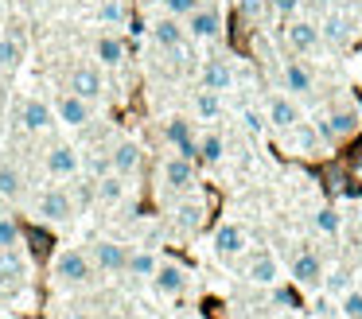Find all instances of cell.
<instances>
[{
    "label": "cell",
    "mask_w": 362,
    "mask_h": 319,
    "mask_svg": "<svg viewBox=\"0 0 362 319\" xmlns=\"http://www.w3.org/2000/svg\"><path fill=\"white\" fill-rule=\"evenodd\" d=\"M160 4H164V12H168V16H175V20H187V16L195 12V8L203 4V0H160Z\"/></svg>",
    "instance_id": "37"
},
{
    "label": "cell",
    "mask_w": 362,
    "mask_h": 319,
    "mask_svg": "<svg viewBox=\"0 0 362 319\" xmlns=\"http://www.w3.org/2000/svg\"><path fill=\"white\" fill-rule=\"evenodd\" d=\"M175 226H180V230H199V226H203V207H199V202L180 207L175 210Z\"/></svg>",
    "instance_id": "33"
},
{
    "label": "cell",
    "mask_w": 362,
    "mask_h": 319,
    "mask_svg": "<svg viewBox=\"0 0 362 319\" xmlns=\"http://www.w3.org/2000/svg\"><path fill=\"white\" fill-rule=\"evenodd\" d=\"M358 124H362L358 109H335V113H331L327 121H320L315 129H320V137H323V140H331V144H339V140L354 137V132H358Z\"/></svg>",
    "instance_id": "7"
},
{
    "label": "cell",
    "mask_w": 362,
    "mask_h": 319,
    "mask_svg": "<svg viewBox=\"0 0 362 319\" xmlns=\"http://www.w3.org/2000/svg\"><path fill=\"white\" fill-rule=\"evenodd\" d=\"M245 277H250L253 284H269V288H273L276 277H281V265H276L273 253H257L250 261V269H245Z\"/></svg>",
    "instance_id": "23"
},
{
    "label": "cell",
    "mask_w": 362,
    "mask_h": 319,
    "mask_svg": "<svg viewBox=\"0 0 362 319\" xmlns=\"http://www.w3.org/2000/svg\"><path fill=\"white\" fill-rule=\"evenodd\" d=\"M24 62V43L16 35H0V70H16Z\"/></svg>",
    "instance_id": "28"
},
{
    "label": "cell",
    "mask_w": 362,
    "mask_h": 319,
    "mask_svg": "<svg viewBox=\"0 0 362 319\" xmlns=\"http://www.w3.org/2000/svg\"><path fill=\"white\" fill-rule=\"evenodd\" d=\"M164 140H168V144H172L180 156L199 160V140H195V129H191L187 117H168V121H164Z\"/></svg>",
    "instance_id": "6"
},
{
    "label": "cell",
    "mask_w": 362,
    "mask_h": 319,
    "mask_svg": "<svg viewBox=\"0 0 362 319\" xmlns=\"http://www.w3.org/2000/svg\"><path fill=\"white\" fill-rule=\"evenodd\" d=\"M55 121L66 124V129H82V124L94 121V101L78 98V93H71V90L59 93V101H55Z\"/></svg>",
    "instance_id": "3"
},
{
    "label": "cell",
    "mask_w": 362,
    "mask_h": 319,
    "mask_svg": "<svg viewBox=\"0 0 362 319\" xmlns=\"http://www.w3.org/2000/svg\"><path fill=\"white\" fill-rule=\"evenodd\" d=\"M28 269L32 265L24 261V253L16 249H0V284H20V280H28Z\"/></svg>",
    "instance_id": "22"
},
{
    "label": "cell",
    "mask_w": 362,
    "mask_h": 319,
    "mask_svg": "<svg viewBox=\"0 0 362 319\" xmlns=\"http://www.w3.org/2000/svg\"><path fill=\"white\" fill-rule=\"evenodd\" d=\"M292 280H296L300 288H320L323 284V265L315 253H296V261H292Z\"/></svg>",
    "instance_id": "21"
},
{
    "label": "cell",
    "mask_w": 362,
    "mask_h": 319,
    "mask_svg": "<svg viewBox=\"0 0 362 319\" xmlns=\"http://www.w3.org/2000/svg\"><path fill=\"white\" fill-rule=\"evenodd\" d=\"M273 300L281 303V308H300L296 292H292V288H281V284H273Z\"/></svg>",
    "instance_id": "40"
},
{
    "label": "cell",
    "mask_w": 362,
    "mask_h": 319,
    "mask_svg": "<svg viewBox=\"0 0 362 319\" xmlns=\"http://www.w3.org/2000/svg\"><path fill=\"white\" fill-rule=\"evenodd\" d=\"M71 93H78V98H86V101H94V98H102V90H105V78H102V66H90V62H78V66L71 70Z\"/></svg>",
    "instance_id": "10"
},
{
    "label": "cell",
    "mask_w": 362,
    "mask_h": 319,
    "mask_svg": "<svg viewBox=\"0 0 362 319\" xmlns=\"http://www.w3.org/2000/svg\"><path fill=\"white\" fill-rule=\"evenodd\" d=\"M308 4H320V8H327V4H331V0H308Z\"/></svg>",
    "instance_id": "45"
},
{
    "label": "cell",
    "mask_w": 362,
    "mask_h": 319,
    "mask_svg": "<svg viewBox=\"0 0 362 319\" xmlns=\"http://www.w3.org/2000/svg\"><path fill=\"white\" fill-rule=\"evenodd\" d=\"M94 59H98V66L117 70L121 62H125V39H121L117 31H102V35L94 39Z\"/></svg>",
    "instance_id": "16"
},
{
    "label": "cell",
    "mask_w": 362,
    "mask_h": 319,
    "mask_svg": "<svg viewBox=\"0 0 362 319\" xmlns=\"http://www.w3.org/2000/svg\"><path fill=\"white\" fill-rule=\"evenodd\" d=\"M51 277H55L59 284H82V280H90V257L74 245L59 249V253L51 257Z\"/></svg>",
    "instance_id": "1"
},
{
    "label": "cell",
    "mask_w": 362,
    "mask_h": 319,
    "mask_svg": "<svg viewBox=\"0 0 362 319\" xmlns=\"http://www.w3.org/2000/svg\"><path fill=\"white\" fill-rule=\"evenodd\" d=\"M222 156H226V140H222L218 132H206V137L199 140V160H203V163H218Z\"/></svg>",
    "instance_id": "30"
},
{
    "label": "cell",
    "mask_w": 362,
    "mask_h": 319,
    "mask_svg": "<svg viewBox=\"0 0 362 319\" xmlns=\"http://www.w3.org/2000/svg\"><path fill=\"white\" fill-rule=\"evenodd\" d=\"M63 319H90V315H86V311H78V308H74V311H66Z\"/></svg>",
    "instance_id": "43"
},
{
    "label": "cell",
    "mask_w": 362,
    "mask_h": 319,
    "mask_svg": "<svg viewBox=\"0 0 362 319\" xmlns=\"http://www.w3.org/2000/svg\"><path fill=\"white\" fill-rule=\"evenodd\" d=\"M141 163H144V152H141V144H133V140H121V144L110 152V171H117V175H125V179L136 175Z\"/></svg>",
    "instance_id": "19"
},
{
    "label": "cell",
    "mask_w": 362,
    "mask_h": 319,
    "mask_svg": "<svg viewBox=\"0 0 362 319\" xmlns=\"http://www.w3.org/2000/svg\"><path fill=\"white\" fill-rule=\"evenodd\" d=\"M269 8H273L276 16H284V20H292L296 8H300V0H269Z\"/></svg>",
    "instance_id": "42"
},
{
    "label": "cell",
    "mask_w": 362,
    "mask_h": 319,
    "mask_svg": "<svg viewBox=\"0 0 362 319\" xmlns=\"http://www.w3.org/2000/svg\"><path fill=\"white\" fill-rule=\"evenodd\" d=\"M152 288L160 296H183L187 292V269L175 261H160L156 272H152Z\"/></svg>",
    "instance_id": "11"
},
{
    "label": "cell",
    "mask_w": 362,
    "mask_h": 319,
    "mask_svg": "<svg viewBox=\"0 0 362 319\" xmlns=\"http://www.w3.org/2000/svg\"><path fill=\"white\" fill-rule=\"evenodd\" d=\"M339 311H343L346 319H362V292H343V300H339Z\"/></svg>",
    "instance_id": "38"
},
{
    "label": "cell",
    "mask_w": 362,
    "mask_h": 319,
    "mask_svg": "<svg viewBox=\"0 0 362 319\" xmlns=\"http://www.w3.org/2000/svg\"><path fill=\"white\" fill-rule=\"evenodd\" d=\"M183 35H187V28H183V20H175V16L164 12L160 20H152V43L164 47V51H180Z\"/></svg>",
    "instance_id": "14"
},
{
    "label": "cell",
    "mask_w": 362,
    "mask_h": 319,
    "mask_svg": "<svg viewBox=\"0 0 362 319\" xmlns=\"http://www.w3.org/2000/svg\"><path fill=\"white\" fill-rule=\"evenodd\" d=\"M98 20H102V23H110V28H121V23L129 20L125 0H102V8H98Z\"/></svg>",
    "instance_id": "32"
},
{
    "label": "cell",
    "mask_w": 362,
    "mask_h": 319,
    "mask_svg": "<svg viewBox=\"0 0 362 319\" xmlns=\"http://www.w3.org/2000/svg\"><path fill=\"white\" fill-rule=\"evenodd\" d=\"M242 124L253 132V137H261V132H265V113H257V109H245V113H242Z\"/></svg>",
    "instance_id": "39"
},
{
    "label": "cell",
    "mask_w": 362,
    "mask_h": 319,
    "mask_svg": "<svg viewBox=\"0 0 362 319\" xmlns=\"http://www.w3.org/2000/svg\"><path fill=\"white\" fill-rule=\"evenodd\" d=\"M265 121L273 124V129H281V132H288L292 124L300 121V109H296V101H292V93H273V98H269Z\"/></svg>",
    "instance_id": "13"
},
{
    "label": "cell",
    "mask_w": 362,
    "mask_h": 319,
    "mask_svg": "<svg viewBox=\"0 0 362 319\" xmlns=\"http://www.w3.org/2000/svg\"><path fill=\"white\" fill-rule=\"evenodd\" d=\"M238 12H242L245 20H257V16L265 12V0H238Z\"/></svg>",
    "instance_id": "41"
},
{
    "label": "cell",
    "mask_w": 362,
    "mask_h": 319,
    "mask_svg": "<svg viewBox=\"0 0 362 319\" xmlns=\"http://www.w3.org/2000/svg\"><path fill=\"white\" fill-rule=\"evenodd\" d=\"M281 82H284V90H288L292 98H304V93L315 90V74H312V70H308L300 59H288V62H284Z\"/></svg>",
    "instance_id": "18"
},
{
    "label": "cell",
    "mask_w": 362,
    "mask_h": 319,
    "mask_svg": "<svg viewBox=\"0 0 362 319\" xmlns=\"http://www.w3.org/2000/svg\"><path fill=\"white\" fill-rule=\"evenodd\" d=\"M312 222H315V230H320V233H339L343 218H339L331 207H323V210H315V218H312Z\"/></svg>",
    "instance_id": "35"
},
{
    "label": "cell",
    "mask_w": 362,
    "mask_h": 319,
    "mask_svg": "<svg viewBox=\"0 0 362 319\" xmlns=\"http://www.w3.org/2000/svg\"><path fill=\"white\" fill-rule=\"evenodd\" d=\"M183 28H187V35L203 39V43H214V39L222 35V12L211 8V4H199L195 12L183 20Z\"/></svg>",
    "instance_id": "4"
},
{
    "label": "cell",
    "mask_w": 362,
    "mask_h": 319,
    "mask_svg": "<svg viewBox=\"0 0 362 319\" xmlns=\"http://www.w3.org/2000/svg\"><path fill=\"white\" fill-rule=\"evenodd\" d=\"M43 163H47V175H55V179H71V175H78V168H82L78 152H74L71 144H51L47 156H43Z\"/></svg>",
    "instance_id": "12"
},
{
    "label": "cell",
    "mask_w": 362,
    "mask_h": 319,
    "mask_svg": "<svg viewBox=\"0 0 362 319\" xmlns=\"http://www.w3.org/2000/svg\"><path fill=\"white\" fill-rule=\"evenodd\" d=\"M105 319H129V315H125V311H110Z\"/></svg>",
    "instance_id": "44"
},
{
    "label": "cell",
    "mask_w": 362,
    "mask_h": 319,
    "mask_svg": "<svg viewBox=\"0 0 362 319\" xmlns=\"http://www.w3.org/2000/svg\"><path fill=\"white\" fill-rule=\"evenodd\" d=\"M284 39H288V47L296 54H312V51H320V43H323L320 23H312V20H288Z\"/></svg>",
    "instance_id": "9"
},
{
    "label": "cell",
    "mask_w": 362,
    "mask_h": 319,
    "mask_svg": "<svg viewBox=\"0 0 362 319\" xmlns=\"http://www.w3.org/2000/svg\"><path fill=\"white\" fill-rule=\"evenodd\" d=\"M24 195V171L16 163H0V199H20Z\"/></svg>",
    "instance_id": "25"
},
{
    "label": "cell",
    "mask_w": 362,
    "mask_h": 319,
    "mask_svg": "<svg viewBox=\"0 0 362 319\" xmlns=\"http://www.w3.org/2000/svg\"><path fill=\"white\" fill-rule=\"evenodd\" d=\"M320 35L323 39H331V43H346V39H351V20H346V16H327V20L320 23Z\"/></svg>",
    "instance_id": "29"
},
{
    "label": "cell",
    "mask_w": 362,
    "mask_h": 319,
    "mask_svg": "<svg viewBox=\"0 0 362 319\" xmlns=\"http://www.w3.org/2000/svg\"><path fill=\"white\" fill-rule=\"evenodd\" d=\"M199 78H203V90L226 93L230 86H234V66H230L226 59H206L203 70H199Z\"/></svg>",
    "instance_id": "20"
},
{
    "label": "cell",
    "mask_w": 362,
    "mask_h": 319,
    "mask_svg": "<svg viewBox=\"0 0 362 319\" xmlns=\"http://www.w3.org/2000/svg\"><path fill=\"white\" fill-rule=\"evenodd\" d=\"M0 113H4V105H0Z\"/></svg>",
    "instance_id": "46"
},
{
    "label": "cell",
    "mask_w": 362,
    "mask_h": 319,
    "mask_svg": "<svg viewBox=\"0 0 362 319\" xmlns=\"http://www.w3.org/2000/svg\"><path fill=\"white\" fill-rule=\"evenodd\" d=\"M323 284H327L331 296H343V292H351V272L335 269V272H327V277H323Z\"/></svg>",
    "instance_id": "36"
},
{
    "label": "cell",
    "mask_w": 362,
    "mask_h": 319,
    "mask_svg": "<svg viewBox=\"0 0 362 319\" xmlns=\"http://www.w3.org/2000/svg\"><path fill=\"white\" fill-rule=\"evenodd\" d=\"M195 113H199V121H218L222 117V93L199 90L195 93Z\"/></svg>",
    "instance_id": "26"
},
{
    "label": "cell",
    "mask_w": 362,
    "mask_h": 319,
    "mask_svg": "<svg viewBox=\"0 0 362 319\" xmlns=\"http://www.w3.org/2000/svg\"><path fill=\"white\" fill-rule=\"evenodd\" d=\"M164 183L172 187V191H191L195 187V160H187V156L175 152L172 160H164Z\"/></svg>",
    "instance_id": "17"
},
{
    "label": "cell",
    "mask_w": 362,
    "mask_h": 319,
    "mask_svg": "<svg viewBox=\"0 0 362 319\" xmlns=\"http://www.w3.org/2000/svg\"><path fill=\"white\" fill-rule=\"evenodd\" d=\"M125 261H129V249L113 238H98L90 245V265L102 272H125Z\"/></svg>",
    "instance_id": "5"
},
{
    "label": "cell",
    "mask_w": 362,
    "mask_h": 319,
    "mask_svg": "<svg viewBox=\"0 0 362 319\" xmlns=\"http://www.w3.org/2000/svg\"><path fill=\"white\" fill-rule=\"evenodd\" d=\"M20 124H24L28 132H47L51 124H55V105L32 93V98L20 101Z\"/></svg>",
    "instance_id": "8"
},
{
    "label": "cell",
    "mask_w": 362,
    "mask_h": 319,
    "mask_svg": "<svg viewBox=\"0 0 362 319\" xmlns=\"http://www.w3.org/2000/svg\"><path fill=\"white\" fill-rule=\"evenodd\" d=\"M32 4H35V0H32Z\"/></svg>",
    "instance_id": "47"
},
{
    "label": "cell",
    "mask_w": 362,
    "mask_h": 319,
    "mask_svg": "<svg viewBox=\"0 0 362 319\" xmlns=\"http://www.w3.org/2000/svg\"><path fill=\"white\" fill-rule=\"evenodd\" d=\"M245 245H250V233L238 222H222L214 230V253L218 257H238V253H245Z\"/></svg>",
    "instance_id": "15"
},
{
    "label": "cell",
    "mask_w": 362,
    "mask_h": 319,
    "mask_svg": "<svg viewBox=\"0 0 362 319\" xmlns=\"http://www.w3.org/2000/svg\"><path fill=\"white\" fill-rule=\"evenodd\" d=\"M156 253L152 249H133L129 253V261H125V272H133V277H148L152 280V272H156Z\"/></svg>",
    "instance_id": "27"
},
{
    "label": "cell",
    "mask_w": 362,
    "mask_h": 319,
    "mask_svg": "<svg viewBox=\"0 0 362 319\" xmlns=\"http://www.w3.org/2000/svg\"><path fill=\"white\" fill-rule=\"evenodd\" d=\"M125 191H129V187H125V175H117V171H110V175H102V179L94 183V195H98L102 202H110V207H117V202L125 199Z\"/></svg>",
    "instance_id": "24"
},
{
    "label": "cell",
    "mask_w": 362,
    "mask_h": 319,
    "mask_svg": "<svg viewBox=\"0 0 362 319\" xmlns=\"http://www.w3.org/2000/svg\"><path fill=\"white\" fill-rule=\"evenodd\" d=\"M315 140H320V129H308V124H300V121L288 129V144L296 148V152H312Z\"/></svg>",
    "instance_id": "31"
},
{
    "label": "cell",
    "mask_w": 362,
    "mask_h": 319,
    "mask_svg": "<svg viewBox=\"0 0 362 319\" xmlns=\"http://www.w3.org/2000/svg\"><path fill=\"white\" fill-rule=\"evenodd\" d=\"M16 245H20V226H16V218L0 214V249H16Z\"/></svg>",
    "instance_id": "34"
},
{
    "label": "cell",
    "mask_w": 362,
    "mask_h": 319,
    "mask_svg": "<svg viewBox=\"0 0 362 319\" xmlns=\"http://www.w3.org/2000/svg\"><path fill=\"white\" fill-rule=\"evenodd\" d=\"M35 214H40L43 222H51V226L71 222V218H74V199H71V191H66V187H47V191L35 199Z\"/></svg>",
    "instance_id": "2"
}]
</instances>
